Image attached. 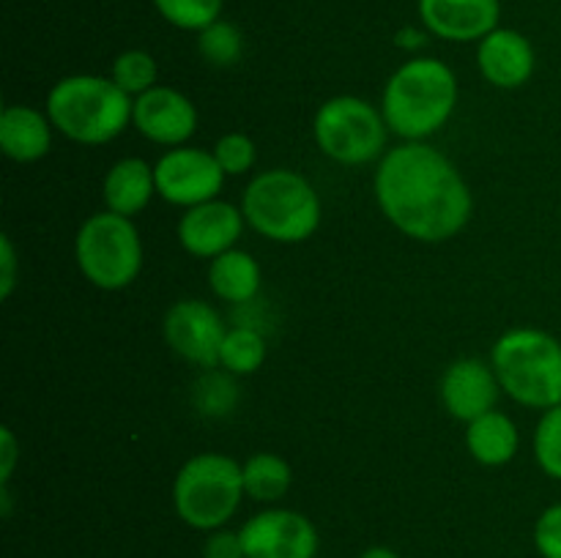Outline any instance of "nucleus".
Returning <instances> with one entry per match:
<instances>
[{
  "label": "nucleus",
  "mask_w": 561,
  "mask_h": 558,
  "mask_svg": "<svg viewBox=\"0 0 561 558\" xmlns=\"http://www.w3.org/2000/svg\"><path fill=\"white\" fill-rule=\"evenodd\" d=\"M247 558H318L316 523L285 507H266L239 528Z\"/></svg>",
  "instance_id": "nucleus-10"
},
{
  "label": "nucleus",
  "mask_w": 561,
  "mask_h": 558,
  "mask_svg": "<svg viewBox=\"0 0 561 558\" xmlns=\"http://www.w3.org/2000/svg\"><path fill=\"white\" fill-rule=\"evenodd\" d=\"M16 465V438L9 427L0 430V485H9Z\"/></svg>",
  "instance_id": "nucleus-32"
},
{
  "label": "nucleus",
  "mask_w": 561,
  "mask_h": 558,
  "mask_svg": "<svg viewBox=\"0 0 561 558\" xmlns=\"http://www.w3.org/2000/svg\"><path fill=\"white\" fill-rule=\"evenodd\" d=\"M16 252L9 235H0V299H9L16 288Z\"/></svg>",
  "instance_id": "nucleus-31"
},
{
  "label": "nucleus",
  "mask_w": 561,
  "mask_h": 558,
  "mask_svg": "<svg viewBox=\"0 0 561 558\" xmlns=\"http://www.w3.org/2000/svg\"><path fill=\"white\" fill-rule=\"evenodd\" d=\"M312 137L323 156L345 167L378 162L389 151V126L381 107H373L367 98L351 93L327 98L318 107L312 118Z\"/></svg>",
  "instance_id": "nucleus-8"
},
{
  "label": "nucleus",
  "mask_w": 561,
  "mask_h": 558,
  "mask_svg": "<svg viewBox=\"0 0 561 558\" xmlns=\"http://www.w3.org/2000/svg\"><path fill=\"white\" fill-rule=\"evenodd\" d=\"M53 120L47 109L31 104H9L0 113V151L16 164L38 162L53 148Z\"/></svg>",
  "instance_id": "nucleus-17"
},
{
  "label": "nucleus",
  "mask_w": 561,
  "mask_h": 558,
  "mask_svg": "<svg viewBox=\"0 0 561 558\" xmlns=\"http://www.w3.org/2000/svg\"><path fill=\"white\" fill-rule=\"evenodd\" d=\"M491 364L502 392L524 408L561 403V342L542 328H510L496 339Z\"/></svg>",
  "instance_id": "nucleus-5"
},
{
  "label": "nucleus",
  "mask_w": 561,
  "mask_h": 558,
  "mask_svg": "<svg viewBox=\"0 0 561 558\" xmlns=\"http://www.w3.org/2000/svg\"><path fill=\"white\" fill-rule=\"evenodd\" d=\"M247 228L274 244H301L321 228V197L301 173L268 167L241 195Z\"/></svg>",
  "instance_id": "nucleus-4"
},
{
  "label": "nucleus",
  "mask_w": 561,
  "mask_h": 558,
  "mask_svg": "<svg viewBox=\"0 0 561 558\" xmlns=\"http://www.w3.org/2000/svg\"><path fill=\"white\" fill-rule=\"evenodd\" d=\"M477 66L493 88L515 91L531 80L537 55L524 33L513 27H496L482 42H477Z\"/></svg>",
  "instance_id": "nucleus-16"
},
{
  "label": "nucleus",
  "mask_w": 561,
  "mask_h": 558,
  "mask_svg": "<svg viewBox=\"0 0 561 558\" xmlns=\"http://www.w3.org/2000/svg\"><path fill=\"white\" fill-rule=\"evenodd\" d=\"M162 332L175 356L203 370H214L219 364V348L228 326L208 301L181 299L164 315Z\"/></svg>",
  "instance_id": "nucleus-11"
},
{
  "label": "nucleus",
  "mask_w": 561,
  "mask_h": 558,
  "mask_svg": "<svg viewBox=\"0 0 561 558\" xmlns=\"http://www.w3.org/2000/svg\"><path fill=\"white\" fill-rule=\"evenodd\" d=\"M197 120L195 102L170 85H153L131 104V126L153 146H186L197 131Z\"/></svg>",
  "instance_id": "nucleus-12"
},
{
  "label": "nucleus",
  "mask_w": 561,
  "mask_h": 558,
  "mask_svg": "<svg viewBox=\"0 0 561 558\" xmlns=\"http://www.w3.org/2000/svg\"><path fill=\"white\" fill-rule=\"evenodd\" d=\"M373 191L394 230L422 244L463 233L474 197L453 159L431 142H400L376 164Z\"/></svg>",
  "instance_id": "nucleus-1"
},
{
  "label": "nucleus",
  "mask_w": 561,
  "mask_h": 558,
  "mask_svg": "<svg viewBox=\"0 0 561 558\" xmlns=\"http://www.w3.org/2000/svg\"><path fill=\"white\" fill-rule=\"evenodd\" d=\"M75 260L93 288L110 293L129 288L142 268V239L135 219L107 208L91 213L75 235Z\"/></svg>",
  "instance_id": "nucleus-7"
},
{
  "label": "nucleus",
  "mask_w": 561,
  "mask_h": 558,
  "mask_svg": "<svg viewBox=\"0 0 561 558\" xmlns=\"http://www.w3.org/2000/svg\"><path fill=\"white\" fill-rule=\"evenodd\" d=\"M153 175H157V195L184 211L217 200L228 178L211 151L192 146L168 148L153 164Z\"/></svg>",
  "instance_id": "nucleus-9"
},
{
  "label": "nucleus",
  "mask_w": 561,
  "mask_h": 558,
  "mask_svg": "<svg viewBox=\"0 0 561 558\" xmlns=\"http://www.w3.org/2000/svg\"><path fill=\"white\" fill-rule=\"evenodd\" d=\"M157 74V60H153V55L146 53V49H124L121 55H115L113 66H110V80L131 98L142 96V93L151 91L153 85H159Z\"/></svg>",
  "instance_id": "nucleus-23"
},
{
  "label": "nucleus",
  "mask_w": 561,
  "mask_h": 558,
  "mask_svg": "<svg viewBox=\"0 0 561 558\" xmlns=\"http://www.w3.org/2000/svg\"><path fill=\"white\" fill-rule=\"evenodd\" d=\"M263 271L261 263L244 249H228L208 260V288L219 301L228 304H250L261 293Z\"/></svg>",
  "instance_id": "nucleus-20"
},
{
  "label": "nucleus",
  "mask_w": 561,
  "mask_h": 558,
  "mask_svg": "<svg viewBox=\"0 0 561 558\" xmlns=\"http://www.w3.org/2000/svg\"><path fill=\"white\" fill-rule=\"evenodd\" d=\"M466 449L474 463L485 468H502L513 463L520 449L518 425L504 410H488L480 419L466 425Z\"/></svg>",
  "instance_id": "nucleus-19"
},
{
  "label": "nucleus",
  "mask_w": 561,
  "mask_h": 558,
  "mask_svg": "<svg viewBox=\"0 0 561 558\" xmlns=\"http://www.w3.org/2000/svg\"><path fill=\"white\" fill-rule=\"evenodd\" d=\"M502 0H420V20L444 42H482L499 27Z\"/></svg>",
  "instance_id": "nucleus-15"
},
{
  "label": "nucleus",
  "mask_w": 561,
  "mask_h": 558,
  "mask_svg": "<svg viewBox=\"0 0 561 558\" xmlns=\"http://www.w3.org/2000/svg\"><path fill=\"white\" fill-rule=\"evenodd\" d=\"M222 5L225 0H153V9L164 22L192 33H201L211 22L222 20Z\"/></svg>",
  "instance_id": "nucleus-25"
},
{
  "label": "nucleus",
  "mask_w": 561,
  "mask_h": 558,
  "mask_svg": "<svg viewBox=\"0 0 561 558\" xmlns=\"http://www.w3.org/2000/svg\"><path fill=\"white\" fill-rule=\"evenodd\" d=\"M460 85L444 60L416 55L392 71L381 93V113L389 131L403 142H427L455 115Z\"/></svg>",
  "instance_id": "nucleus-2"
},
{
  "label": "nucleus",
  "mask_w": 561,
  "mask_h": 558,
  "mask_svg": "<svg viewBox=\"0 0 561 558\" xmlns=\"http://www.w3.org/2000/svg\"><path fill=\"white\" fill-rule=\"evenodd\" d=\"M211 153L225 175H244L257 162L255 140L250 135H244V131H228V135H222L214 142Z\"/></svg>",
  "instance_id": "nucleus-27"
},
{
  "label": "nucleus",
  "mask_w": 561,
  "mask_h": 558,
  "mask_svg": "<svg viewBox=\"0 0 561 558\" xmlns=\"http://www.w3.org/2000/svg\"><path fill=\"white\" fill-rule=\"evenodd\" d=\"M244 498L241 463L222 452H201L186 460L173 479V509L190 528L217 531L236 518Z\"/></svg>",
  "instance_id": "nucleus-6"
},
{
  "label": "nucleus",
  "mask_w": 561,
  "mask_h": 558,
  "mask_svg": "<svg viewBox=\"0 0 561 558\" xmlns=\"http://www.w3.org/2000/svg\"><path fill=\"white\" fill-rule=\"evenodd\" d=\"M197 53L206 63L228 69V66L239 63L241 53H244V36L233 22L217 20L197 33Z\"/></svg>",
  "instance_id": "nucleus-24"
},
{
  "label": "nucleus",
  "mask_w": 561,
  "mask_h": 558,
  "mask_svg": "<svg viewBox=\"0 0 561 558\" xmlns=\"http://www.w3.org/2000/svg\"><path fill=\"white\" fill-rule=\"evenodd\" d=\"M203 558H247L239 531H208L206 542H203Z\"/></svg>",
  "instance_id": "nucleus-30"
},
{
  "label": "nucleus",
  "mask_w": 561,
  "mask_h": 558,
  "mask_svg": "<svg viewBox=\"0 0 561 558\" xmlns=\"http://www.w3.org/2000/svg\"><path fill=\"white\" fill-rule=\"evenodd\" d=\"M153 195H157L153 164L140 156L118 159L102 181L104 208L113 213H121V217L135 219L137 213L146 211Z\"/></svg>",
  "instance_id": "nucleus-18"
},
{
  "label": "nucleus",
  "mask_w": 561,
  "mask_h": 558,
  "mask_svg": "<svg viewBox=\"0 0 561 558\" xmlns=\"http://www.w3.org/2000/svg\"><path fill=\"white\" fill-rule=\"evenodd\" d=\"M535 547L540 558H561V501L542 509L537 518Z\"/></svg>",
  "instance_id": "nucleus-29"
},
{
  "label": "nucleus",
  "mask_w": 561,
  "mask_h": 558,
  "mask_svg": "<svg viewBox=\"0 0 561 558\" xmlns=\"http://www.w3.org/2000/svg\"><path fill=\"white\" fill-rule=\"evenodd\" d=\"M394 44L403 49H420L425 44V33H420L416 27H403V31L394 36Z\"/></svg>",
  "instance_id": "nucleus-33"
},
{
  "label": "nucleus",
  "mask_w": 561,
  "mask_h": 558,
  "mask_svg": "<svg viewBox=\"0 0 561 558\" xmlns=\"http://www.w3.org/2000/svg\"><path fill=\"white\" fill-rule=\"evenodd\" d=\"M195 403L208 416L230 414L236 403V386L230 383L228 375L208 372L206 377H201V383H195Z\"/></svg>",
  "instance_id": "nucleus-28"
},
{
  "label": "nucleus",
  "mask_w": 561,
  "mask_h": 558,
  "mask_svg": "<svg viewBox=\"0 0 561 558\" xmlns=\"http://www.w3.org/2000/svg\"><path fill=\"white\" fill-rule=\"evenodd\" d=\"M241 476H244V496L266 507L283 501L294 485V470L274 452H257L247 457Z\"/></svg>",
  "instance_id": "nucleus-21"
},
{
  "label": "nucleus",
  "mask_w": 561,
  "mask_h": 558,
  "mask_svg": "<svg viewBox=\"0 0 561 558\" xmlns=\"http://www.w3.org/2000/svg\"><path fill=\"white\" fill-rule=\"evenodd\" d=\"M131 104L110 77L69 74L55 82L47 93L49 120L55 131L77 146H107L131 126Z\"/></svg>",
  "instance_id": "nucleus-3"
},
{
  "label": "nucleus",
  "mask_w": 561,
  "mask_h": 558,
  "mask_svg": "<svg viewBox=\"0 0 561 558\" xmlns=\"http://www.w3.org/2000/svg\"><path fill=\"white\" fill-rule=\"evenodd\" d=\"M531 452L542 474L561 481V403L542 410L531 438Z\"/></svg>",
  "instance_id": "nucleus-26"
},
{
  "label": "nucleus",
  "mask_w": 561,
  "mask_h": 558,
  "mask_svg": "<svg viewBox=\"0 0 561 558\" xmlns=\"http://www.w3.org/2000/svg\"><path fill=\"white\" fill-rule=\"evenodd\" d=\"M499 394H502V383L493 372V364L474 356L453 361L438 381L444 410L463 425L496 408Z\"/></svg>",
  "instance_id": "nucleus-14"
},
{
  "label": "nucleus",
  "mask_w": 561,
  "mask_h": 558,
  "mask_svg": "<svg viewBox=\"0 0 561 558\" xmlns=\"http://www.w3.org/2000/svg\"><path fill=\"white\" fill-rule=\"evenodd\" d=\"M263 361H266V339L255 326L239 323V326L225 332L222 348H219V367L228 375H252V372L261 370Z\"/></svg>",
  "instance_id": "nucleus-22"
},
{
  "label": "nucleus",
  "mask_w": 561,
  "mask_h": 558,
  "mask_svg": "<svg viewBox=\"0 0 561 558\" xmlns=\"http://www.w3.org/2000/svg\"><path fill=\"white\" fill-rule=\"evenodd\" d=\"M244 228L247 219L241 206L217 197V200L186 208L175 224V235H179V244L186 255L214 260V257L239 244Z\"/></svg>",
  "instance_id": "nucleus-13"
},
{
  "label": "nucleus",
  "mask_w": 561,
  "mask_h": 558,
  "mask_svg": "<svg viewBox=\"0 0 561 558\" xmlns=\"http://www.w3.org/2000/svg\"><path fill=\"white\" fill-rule=\"evenodd\" d=\"M359 558H400V556L392 550V547H387V545H373V547H367V550L362 553Z\"/></svg>",
  "instance_id": "nucleus-34"
}]
</instances>
